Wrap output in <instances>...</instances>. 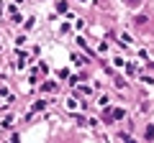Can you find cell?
Listing matches in <instances>:
<instances>
[{"mask_svg": "<svg viewBox=\"0 0 154 143\" xmlns=\"http://www.w3.org/2000/svg\"><path fill=\"white\" fill-rule=\"evenodd\" d=\"M146 138H154V125H149V128H146Z\"/></svg>", "mask_w": 154, "mask_h": 143, "instance_id": "6da1fadb", "label": "cell"}, {"mask_svg": "<svg viewBox=\"0 0 154 143\" xmlns=\"http://www.w3.org/2000/svg\"><path fill=\"white\" fill-rule=\"evenodd\" d=\"M126 3H128V5H136V3H139V0H126Z\"/></svg>", "mask_w": 154, "mask_h": 143, "instance_id": "7a4b0ae2", "label": "cell"}]
</instances>
